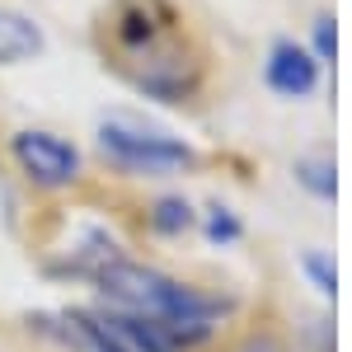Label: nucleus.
<instances>
[{
  "mask_svg": "<svg viewBox=\"0 0 352 352\" xmlns=\"http://www.w3.org/2000/svg\"><path fill=\"white\" fill-rule=\"evenodd\" d=\"M94 305H109L122 315H141L169 338L174 352H207L226 338V329L235 320L240 300L230 292H212V287H197L179 272L160 268V263H146L132 254H118L104 268L94 272Z\"/></svg>",
  "mask_w": 352,
  "mask_h": 352,
  "instance_id": "1",
  "label": "nucleus"
},
{
  "mask_svg": "<svg viewBox=\"0 0 352 352\" xmlns=\"http://www.w3.org/2000/svg\"><path fill=\"white\" fill-rule=\"evenodd\" d=\"M104 66L155 104H188L202 89V47L169 0H113L99 19Z\"/></svg>",
  "mask_w": 352,
  "mask_h": 352,
  "instance_id": "2",
  "label": "nucleus"
},
{
  "mask_svg": "<svg viewBox=\"0 0 352 352\" xmlns=\"http://www.w3.org/2000/svg\"><path fill=\"white\" fill-rule=\"evenodd\" d=\"M99 151L118 174H132V179H164V174H188L202 164L197 146L184 136L151 127L132 113H109L99 118Z\"/></svg>",
  "mask_w": 352,
  "mask_h": 352,
  "instance_id": "3",
  "label": "nucleus"
},
{
  "mask_svg": "<svg viewBox=\"0 0 352 352\" xmlns=\"http://www.w3.org/2000/svg\"><path fill=\"white\" fill-rule=\"evenodd\" d=\"M10 160L33 188H43V192H66L85 179L80 146L66 141L61 132H47V127H19L10 136Z\"/></svg>",
  "mask_w": 352,
  "mask_h": 352,
  "instance_id": "4",
  "label": "nucleus"
},
{
  "mask_svg": "<svg viewBox=\"0 0 352 352\" xmlns=\"http://www.w3.org/2000/svg\"><path fill=\"white\" fill-rule=\"evenodd\" d=\"M320 76H324V66L315 61V52L296 43V38H277L268 47V61H263V85H268L277 99H287V104H300V99H310L315 89H320Z\"/></svg>",
  "mask_w": 352,
  "mask_h": 352,
  "instance_id": "5",
  "label": "nucleus"
},
{
  "mask_svg": "<svg viewBox=\"0 0 352 352\" xmlns=\"http://www.w3.org/2000/svg\"><path fill=\"white\" fill-rule=\"evenodd\" d=\"M43 52H47L43 24L14 5H0V66H24V61H38Z\"/></svg>",
  "mask_w": 352,
  "mask_h": 352,
  "instance_id": "6",
  "label": "nucleus"
},
{
  "mask_svg": "<svg viewBox=\"0 0 352 352\" xmlns=\"http://www.w3.org/2000/svg\"><path fill=\"white\" fill-rule=\"evenodd\" d=\"M146 230L155 240H184V235L197 230V207H192L184 192H160L146 207Z\"/></svg>",
  "mask_w": 352,
  "mask_h": 352,
  "instance_id": "7",
  "label": "nucleus"
},
{
  "mask_svg": "<svg viewBox=\"0 0 352 352\" xmlns=\"http://www.w3.org/2000/svg\"><path fill=\"white\" fill-rule=\"evenodd\" d=\"M292 179H296V188L310 192L315 202H333V197H338V164H333V155H324V151L300 155V160L292 164Z\"/></svg>",
  "mask_w": 352,
  "mask_h": 352,
  "instance_id": "8",
  "label": "nucleus"
},
{
  "mask_svg": "<svg viewBox=\"0 0 352 352\" xmlns=\"http://www.w3.org/2000/svg\"><path fill=\"white\" fill-rule=\"evenodd\" d=\"M296 272L305 277V287L324 300V305L338 300V263H333V254H329V249H320V244L300 249V254H296Z\"/></svg>",
  "mask_w": 352,
  "mask_h": 352,
  "instance_id": "9",
  "label": "nucleus"
},
{
  "mask_svg": "<svg viewBox=\"0 0 352 352\" xmlns=\"http://www.w3.org/2000/svg\"><path fill=\"white\" fill-rule=\"evenodd\" d=\"M197 235L212 244V249H235L244 240V221L230 202H207L197 212Z\"/></svg>",
  "mask_w": 352,
  "mask_h": 352,
  "instance_id": "10",
  "label": "nucleus"
},
{
  "mask_svg": "<svg viewBox=\"0 0 352 352\" xmlns=\"http://www.w3.org/2000/svg\"><path fill=\"white\" fill-rule=\"evenodd\" d=\"M221 352H292V338L277 324H249L235 338H226Z\"/></svg>",
  "mask_w": 352,
  "mask_h": 352,
  "instance_id": "11",
  "label": "nucleus"
},
{
  "mask_svg": "<svg viewBox=\"0 0 352 352\" xmlns=\"http://www.w3.org/2000/svg\"><path fill=\"white\" fill-rule=\"evenodd\" d=\"M310 52L320 66H333V56H338V28H333V14H320L315 19V43H310Z\"/></svg>",
  "mask_w": 352,
  "mask_h": 352,
  "instance_id": "12",
  "label": "nucleus"
}]
</instances>
